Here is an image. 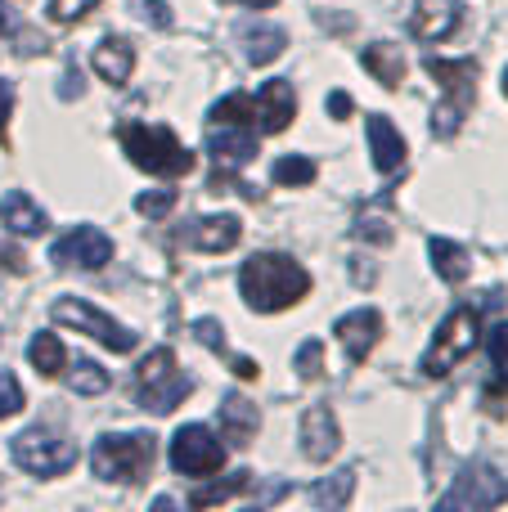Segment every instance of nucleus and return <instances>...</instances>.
<instances>
[{
	"mask_svg": "<svg viewBox=\"0 0 508 512\" xmlns=\"http://www.w3.org/2000/svg\"><path fill=\"white\" fill-rule=\"evenodd\" d=\"M234 373H239V378H257V360H248V355H234Z\"/></svg>",
	"mask_w": 508,
	"mask_h": 512,
	"instance_id": "nucleus-41",
	"label": "nucleus"
},
{
	"mask_svg": "<svg viewBox=\"0 0 508 512\" xmlns=\"http://www.w3.org/2000/svg\"><path fill=\"white\" fill-rule=\"evenodd\" d=\"M333 333H338L347 360L360 364L378 342H383V315H378L374 306H360V310H351V315H342L338 324H333Z\"/></svg>",
	"mask_w": 508,
	"mask_h": 512,
	"instance_id": "nucleus-12",
	"label": "nucleus"
},
{
	"mask_svg": "<svg viewBox=\"0 0 508 512\" xmlns=\"http://www.w3.org/2000/svg\"><path fill=\"white\" fill-rule=\"evenodd\" d=\"M428 256H432V265H437V274H441L446 283H464L468 270H473L468 252L459 248V243H450V239H432V243H428Z\"/></svg>",
	"mask_w": 508,
	"mask_h": 512,
	"instance_id": "nucleus-25",
	"label": "nucleus"
},
{
	"mask_svg": "<svg viewBox=\"0 0 508 512\" xmlns=\"http://www.w3.org/2000/svg\"><path fill=\"white\" fill-rule=\"evenodd\" d=\"M293 117H297L293 86H288L284 77L266 81V86H261V95L252 99V126H257V131H266V135H279L288 122H293Z\"/></svg>",
	"mask_w": 508,
	"mask_h": 512,
	"instance_id": "nucleus-13",
	"label": "nucleus"
},
{
	"mask_svg": "<svg viewBox=\"0 0 508 512\" xmlns=\"http://www.w3.org/2000/svg\"><path fill=\"white\" fill-rule=\"evenodd\" d=\"M243 239V221L239 216H203V221L189 230V243H194L198 252H230L234 243Z\"/></svg>",
	"mask_w": 508,
	"mask_h": 512,
	"instance_id": "nucleus-19",
	"label": "nucleus"
},
{
	"mask_svg": "<svg viewBox=\"0 0 508 512\" xmlns=\"http://www.w3.org/2000/svg\"><path fill=\"white\" fill-rule=\"evenodd\" d=\"M50 261L59 265H81V270H104L113 261V239L95 225H77L72 234H63L59 243L50 248Z\"/></svg>",
	"mask_w": 508,
	"mask_h": 512,
	"instance_id": "nucleus-10",
	"label": "nucleus"
},
{
	"mask_svg": "<svg viewBox=\"0 0 508 512\" xmlns=\"http://www.w3.org/2000/svg\"><path fill=\"white\" fill-rule=\"evenodd\" d=\"M239 292L252 310L261 315H275V310H288L311 292V274L293 261V256L279 252H257L243 261L239 270Z\"/></svg>",
	"mask_w": 508,
	"mask_h": 512,
	"instance_id": "nucleus-1",
	"label": "nucleus"
},
{
	"mask_svg": "<svg viewBox=\"0 0 508 512\" xmlns=\"http://www.w3.org/2000/svg\"><path fill=\"white\" fill-rule=\"evenodd\" d=\"M423 68H428L432 77L441 81V90H446L441 108L432 113V135L450 140V135L464 126L468 108H473V99H477V63L473 59H437V54H428Z\"/></svg>",
	"mask_w": 508,
	"mask_h": 512,
	"instance_id": "nucleus-2",
	"label": "nucleus"
},
{
	"mask_svg": "<svg viewBox=\"0 0 508 512\" xmlns=\"http://www.w3.org/2000/svg\"><path fill=\"white\" fill-rule=\"evenodd\" d=\"M27 360H32V369L41 373V378H59L63 369H68V355H63V342L54 333H36L32 342H27Z\"/></svg>",
	"mask_w": 508,
	"mask_h": 512,
	"instance_id": "nucleus-24",
	"label": "nucleus"
},
{
	"mask_svg": "<svg viewBox=\"0 0 508 512\" xmlns=\"http://www.w3.org/2000/svg\"><path fill=\"white\" fill-rule=\"evenodd\" d=\"M324 108H329V117H338V122H342V117H351V95H347V90H333Z\"/></svg>",
	"mask_w": 508,
	"mask_h": 512,
	"instance_id": "nucleus-39",
	"label": "nucleus"
},
{
	"mask_svg": "<svg viewBox=\"0 0 508 512\" xmlns=\"http://www.w3.org/2000/svg\"><path fill=\"white\" fill-rule=\"evenodd\" d=\"M365 131H369V153H374V167L378 171H401L405 167V140H401V131H396L392 122H387L383 113H374L365 122Z\"/></svg>",
	"mask_w": 508,
	"mask_h": 512,
	"instance_id": "nucleus-17",
	"label": "nucleus"
},
{
	"mask_svg": "<svg viewBox=\"0 0 508 512\" xmlns=\"http://www.w3.org/2000/svg\"><path fill=\"white\" fill-rule=\"evenodd\" d=\"M243 41H248V63H275L284 54L288 36H284V27L252 23V27H243Z\"/></svg>",
	"mask_w": 508,
	"mask_h": 512,
	"instance_id": "nucleus-23",
	"label": "nucleus"
},
{
	"mask_svg": "<svg viewBox=\"0 0 508 512\" xmlns=\"http://www.w3.org/2000/svg\"><path fill=\"white\" fill-rule=\"evenodd\" d=\"M504 95H508V68H504Z\"/></svg>",
	"mask_w": 508,
	"mask_h": 512,
	"instance_id": "nucleus-44",
	"label": "nucleus"
},
{
	"mask_svg": "<svg viewBox=\"0 0 508 512\" xmlns=\"http://www.w3.org/2000/svg\"><path fill=\"white\" fill-rule=\"evenodd\" d=\"M351 490H356V468H347V472H338L333 481H324V486H315L311 490V499L315 504H329V508H342L351 499Z\"/></svg>",
	"mask_w": 508,
	"mask_h": 512,
	"instance_id": "nucleus-27",
	"label": "nucleus"
},
{
	"mask_svg": "<svg viewBox=\"0 0 508 512\" xmlns=\"http://www.w3.org/2000/svg\"><path fill=\"white\" fill-rule=\"evenodd\" d=\"M135 378H140V405L153 409V414H171V409L194 391V382L176 369V355H171L167 346H158V351L144 355L140 369H135Z\"/></svg>",
	"mask_w": 508,
	"mask_h": 512,
	"instance_id": "nucleus-6",
	"label": "nucleus"
},
{
	"mask_svg": "<svg viewBox=\"0 0 508 512\" xmlns=\"http://www.w3.org/2000/svg\"><path fill=\"white\" fill-rule=\"evenodd\" d=\"M495 504H508V481L495 477L486 463L464 468V477L455 481V490L441 499V508H495Z\"/></svg>",
	"mask_w": 508,
	"mask_h": 512,
	"instance_id": "nucleus-11",
	"label": "nucleus"
},
{
	"mask_svg": "<svg viewBox=\"0 0 508 512\" xmlns=\"http://www.w3.org/2000/svg\"><path fill=\"white\" fill-rule=\"evenodd\" d=\"M171 207H176V189H149V194L135 198V212L149 216V221H162Z\"/></svg>",
	"mask_w": 508,
	"mask_h": 512,
	"instance_id": "nucleus-32",
	"label": "nucleus"
},
{
	"mask_svg": "<svg viewBox=\"0 0 508 512\" xmlns=\"http://www.w3.org/2000/svg\"><path fill=\"white\" fill-rule=\"evenodd\" d=\"M356 239L387 243V239H392V225H387L383 216H360V225H356Z\"/></svg>",
	"mask_w": 508,
	"mask_h": 512,
	"instance_id": "nucleus-38",
	"label": "nucleus"
},
{
	"mask_svg": "<svg viewBox=\"0 0 508 512\" xmlns=\"http://www.w3.org/2000/svg\"><path fill=\"white\" fill-rule=\"evenodd\" d=\"M9 108H14V90L0 81V140H5V126H9Z\"/></svg>",
	"mask_w": 508,
	"mask_h": 512,
	"instance_id": "nucleus-40",
	"label": "nucleus"
},
{
	"mask_svg": "<svg viewBox=\"0 0 508 512\" xmlns=\"http://www.w3.org/2000/svg\"><path fill=\"white\" fill-rule=\"evenodd\" d=\"M153 459H158V445L153 436L126 432V436H99L95 454H90V468H95L99 481H122V486H135L153 472Z\"/></svg>",
	"mask_w": 508,
	"mask_h": 512,
	"instance_id": "nucleus-4",
	"label": "nucleus"
},
{
	"mask_svg": "<svg viewBox=\"0 0 508 512\" xmlns=\"http://www.w3.org/2000/svg\"><path fill=\"white\" fill-rule=\"evenodd\" d=\"M50 315H54V324L77 328V333L95 337L99 346H108V351H117V355L135 351V333H131V328H122L113 315H104L99 306H90V301H81V297H59Z\"/></svg>",
	"mask_w": 508,
	"mask_h": 512,
	"instance_id": "nucleus-7",
	"label": "nucleus"
},
{
	"mask_svg": "<svg viewBox=\"0 0 508 512\" xmlns=\"http://www.w3.org/2000/svg\"><path fill=\"white\" fill-rule=\"evenodd\" d=\"M270 176H275L279 185H311V180H315V162L302 158V153H293V158H279Z\"/></svg>",
	"mask_w": 508,
	"mask_h": 512,
	"instance_id": "nucleus-29",
	"label": "nucleus"
},
{
	"mask_svg": "<svg viewBox=\"0 0 508 512\" xmlns=\"http://www.w3.org/2000/svg\"><path fill=\"white\" fill-rule=\"evenodd\" d=\"M293 369H297V378H306V382L320 378V373H324V342H320V337H311V342L297 346Z\"/></svg>",
	"mask_w": 508,
	"mask_h": 512,
	"instance_id": "nucleus-30",
	"label": "nucleus"
},
{
	"mask_svg": "<svg viewBox=\"0 0 508 512\" xmlns=\"http://www.w3.org/2000/svg\"><path fill=\"white\" fill-rule=\"evenodd\" d=\"M68 382L77 396H99V391H108V373L99 369L95 360H77V369H72Z\"/></svg>",
	"mask_w": 508,
	"mask_h": 512,
	"instance_id": "nucleus-28",
	"label": "nucleus"
},
{
	"mask_svg": "<svg viewBox=\"0 0 508 512\" xmlns=\"http://www.w3.org/2000/svg\"><path fill=\"white\" fill-rule=\"evenodd\" d=\"M90 63H95V72L108 81V86H126V81H131V68H135V50L126 41H117V36H108V41L95 45Z\"/></svg>",
	"mask_w": 508,
	"mask_h": 512,
	"instance_id": "nucleus-21",
	"label": "nucleus"
},
{
	"mask_svg": "<svg viewBox=\"0 0 508 512\" xmlns=\"http://www.w3.org/2000/svg\"><path fill=\"white\" fill-rule=\"evenodd\" d=\"M194 337L207 346V351H225V328L216 319H198L194 324Z\"/></svg>",
	"mask_w": 508,
	"mask_h": 512,
	"instance_id": "nucleus-37",
	"label": "nucleus"
},
{
	"mask_svg": "<svg viewBox=\"0 0 508 512\" xmlns=\"http://www.w3.org/2000/svg\"><path fill=\"white\" fill-rule=\"evenodd\" d=\"M5 23H9V14H5V5H0V32H5Z\"/></svg>",
	"mask_w": 508,
	"mask_h": 512,
	"instance_id": "nucleus-43",
	"label": "nucleus"
},
{
	"mask_svg": "<svg viewBox=\"0 0 508 512\" xmlns=\"http://www.w3.org/2000/svg\"><path fill=\"white\" fill-rule=\"evenodd\" d=\"M122 149L149 176H189L194 171V153L167 131V126H122Z\"/></svg>",
	"mask_w": 508,
	"mask_h": 512,
	"instance_id": "nucleus-3",
	"label": "nucleus"
},
{
	"mask_svg": "<svg viewBox=\"0 0 508 512\" xmlns=\"http://www.w3.org/2000/svg\"><path fill=\"white\" fill-rule=\"evenodd\" d=\"M0 225H5L9 234H41L45 225H50V216H45L41 207L32 203V194H23V189H9V194L0 198Z\"/></svg>",
	"mask_w": 508,
	"mask_h": 512,
	"instance_id": "nucleus-18",
	"label": "nucleus"
},
{
	"mask_svg": "<svg viewBox=\"0 0 508 512\" xmlns=\"http://www.w3.org/2000/svg\"><path fill=\"white\" fill-rule=\"evenodd\" d=\"M459 0H414L410 9V32L419 41H446L459 27Z\"/></svg>",
	"mask_w": 508,
	"mask_h": 512,
	"instance_id": "nucleus-15",
	"label": "nucleus"
},
{
	"mask_svg": "<svg viewBox=\"0 0 508 512\" xmlns=\"http://www.w3.org/2000/svg\"><path fill=\"white\" fill-rule=\"evenodd\" d=\"M23 409V387H18L14 373L0 369V418H14Z\"/></svg>",
	"mask_w": 508,
	"mask_h": 512,
	"instance_id": "nucleus-34",
	"label": "nucleus"
},
{
	"mask_svg": "<svg viewBox=\"0 0 508 512\" xmlns=\"http://www.w3.org/2000/svg\"><path fill=\"white\" fill-rule=\"evenodd\" d=\"M477 342H482V315H477L473 306L450 310V315L441 319V328H437V337H432V346H428L419 369L428 373V378H446L464 355L477 351Z\"/></svg>",
	"mask_w": 508,
	"mask_h": 512,
	"instance_id": "nucleus-5",
	"label": "nucleus"
},
{
	"mask_svg": "<svg viewBox=\"0 0 508 512\" xmlns=\"http://www.w3.org/2000/svg\"><path fill=\"white\" fill-rule=\"evenodd\" d=\"M131 9L135 14L144 18V23H153V27H162V32H167L171 23H176V18H171V9L162 5V0H131Z\"/></svg>",
	"mask_w": 508,
	"mask_h": 512,
	"instance_id": "nucleus-36",
	"label": "nucleus"
},
{
	"mask_svg": "<svg viewBox=\"0 0 508 512\" xmlns=\"http://www.w3.org/2000/svg\"><path fill=\"white\" fill-rule=\"evenodd\" d=\"M216 122H230V126H252V95H230L212 108Z\"/></svg>",
	"mask_w": 508,
	"mask_h": 512,
	"instance_id": "nucleus-31",
	"label": "nucleus"
},
{
	"mask_svg": "<svg viewBox=\"0 0 508 512\" xmlns=\"http://www.w3.org/2000/svg\"><path fill=\"white\" fill-rule=\"evenodd\" d=\"M360 63H365L369 77H374L378 86H387V90H396V86L405 81V54H401V45H392V41H374V45H365Z\"/></svg>",
	"mask_w": 508,
	"mask_h": 512,
	"instance_id": "nucleus-20",
	"label": "nucleus"
},
{
	"mask_svg": "<svg viewBox=\"0 0 508 512\" xmlns=\"http://www.w3.org/2000/svg\"><path fill=\"white\" fill-rule=\"evenodd\" d=\"M257 423H261V414H257V405H252V400H243V396H225L221 400V432H225V441L248 445L252 436H257Z\"/></svg>",
	"mask_w": 508,
	"mask_h": 512,
	"instance_id": "nucleus-22",
	"label": "nucleus"
},
{
	"mask_svg": "<svg viewBox=\"0 0 508 512\" xmlns=\"http://www.w3.org/2000/svg\"><path fill=\"white\" fill-rule=\"evenodd\" d=\"M14 463L32 477H59L77 463V445L63 441V436H50V432H23L14 436Z\"/></svg>",
	"mask_w": 508,
	"mask_h": 512,
	"instance_id": "nucleus-9",
	"label": "nucleus"
},
{
	"mask_svg": "<svg viewBox=\"0 0 508 512\" xmlns=\"http://www.w3.org/2000/svg\"><path fill=\"white\" fill-rule=\"evenodd\" d=\"M239 5H252V9H270L275 0H239Z\"/></svg>",
	"mask_w": 508,
	"mask_h": 512,
	"instance_id": "nucleus-42",
	"label": "nucleus"
},
{
	"mask_svg": "<svg viewBox=\"0 0 508 512\" xmlns=\"http://www.w3.org/2000/svg\"><path fill=\"white\" fill-rule=\"evenodd\" d=\"M486 351H491V364H495V373L508 382V324H495L491 328V337H486Z\"/></svg>",
	"mask_w": 508,
	"mask_h": 512,
	"instance_id": "nucleus-33",
	"label": "nucleus"
},
{
	"mask_svg": "<svg viewBox=\"0 0 508 512\" xmlns=\"http://www.w3.org/2000/svg\"><path fill=\"white\" fill-rule=\"evenodd\" d=\"M338 445H342L338 418H333L324 405H311L302 414V454L311 463H329L333 454H338Z\"/></svg>",
	"mask_w": 508,
	"mask_h": 512,
	"instance_id": "nucleus-14",
	"label": "nucleus"
},
{
	"mask_svg": "<svg viewBox=\"0 0 508 512\" xmlns=\"http://www.w3.org/2000/svg\"><path fill=\"white\" fill-rule=\"evenodd\" d=\"M95 5L99 0H50V18L54 23H77V18H86Z\"/></svg>",
	"mask_w": 508,
	"mask_h": 512,
	"instance_id": "nucleus-35",
	"label": "nucleus"
},
{
	"mask_svg": "<svg viewBox=\"0 0 508 512\" xmlns=\"http://www.w3.org/2000/svg\"><path fill=\"white\" fill-rule=\"evenodd\" d=\"M248 486H252V472H234L230 481H216V486H198L194 495H189V508H212V504H225V499L243 495Z\"/></svg>",
	"mask_w": 508,
	"mask_h": 512,
	"instance_id": "nucleus-26",
	"label": "nucleus"
},
{
	"mask_svg": "<svg viewBox=\"0 0 508 512\" xmlns=\"http://www.w3.org/2000/svg\"><path fill=\"white\" fill-rule=\"evenodd\" d=\"M207 153H212L221 167H243V162L257 158V140H252L248 126L221 122V131H207Z\"/></svg>",
	"mask_w": 508,
	"mask_h": 512,
	"instance_id": "nucleus-16",
	"label": "nucleus"
},
{
	"mask_svg": "<svg viewBox=\"0 0 508 512\" xmlns=\"http://www.w3.org/2000/svg\"><path fill=\"white\" fill-rule=\"evenodd\" d=\"M225 463V445L212 427L189 423L171 436V468L185 472V477H212Z\"/></svg>",
	"mask_w": 508,
	"mask_h": 512,
	"instance_id": "nucleus-8",
	"label": "nucleus"
}]
</instances>
